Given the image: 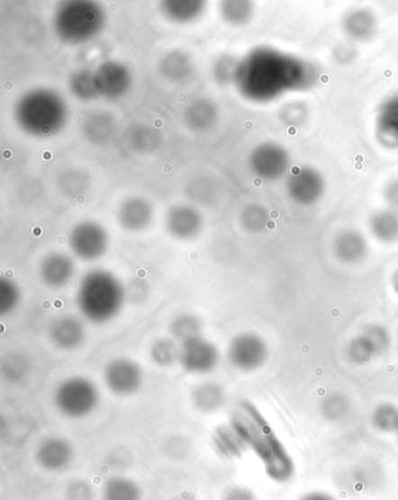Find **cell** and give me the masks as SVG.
Returning a JSON list of instances; mask_svg holds the SVG:
<instances>
[{
    "instance_id": "6da1fadb",
    "label": "cell",
    "mask_w": 398,
    "mask_h": 500,
    "mask_svg": "<svg viewBox=\"0 0 398 500\" xmlns=\"http://www.w3.org/2000/svg\"><path fill=\"white\" fill-rule=\"evenodd\" d=\"M319 77L313 62L271 47H258L239 62L235 84L247 100L267 104L284 94L313 88Z\"/></svg>"
},
{
    "instance_id": "7a4b0ae2",
    "label": "cell",
    "mask_w": 398,
    "mask_h": 500,
    "mask_svg": "<svg viewBox=\"0 0 398 500\" xmlns=\"http://www.w3.org/2000/svg\"><path fill=\"white\" fill-rule=\"evenodd\" d=\"M231 424L261 460L267 477L277 484L289 483L294 478V459L256 405L244 401L231 417Z\"/></svg>"
},
{
    "instance_id": "3957f363",
    "label": "cell",
    "mask_w": 398,
    "mask_h": 500,
    "mask_svg": "<svg viewBox=\"0 0 398 500\" xmlns=\"http://www.w3.org/2000/svg\"><path fill=\"white\" fill-rule=\"evenodd\" d=\"M124 302V286L110 271H89L81 279L77 305L82 316L94 324L113 321L123 309Z\"/></svg>"
},
{
    "instance_id": "277c9868",
    "label": "cell",
    "mask_w": 398,
    "mask_h": 500,
    "mask_svg": "<svg viewBox=\"0 0 398 500\" xmlns=\"http://www.w3.org/2000/svg\"><path fill=\"white\" fill-rule=\"evenodd\" d=\"M66 109L57 94L46 89L33 90L18 101L15 120L30 135L50 136L65 124Z\"/></svg>"
},
{
    "instance_id": "5b68a950",
    "label": "cell",
    "mask_w": 398,
    "mask_h": 500,
    "mask_svg": "<svg viewBox=\"0 0 398 500\" xmlns=\"http://www.w3.org/2000/svg\"><path fill=\"white\" fill-rule=\"evenodd\" d=\"M104 25V12L96 3H65L55 14V31L59 37L73 45L94 38Z\"/></svg>"
},
{
    "instance_id": "8992f818",
    "label": "cell",
    "mask_w": 398,
    "mask_h": 500,
    "mask_svg": "<svg viewBox=\"0 0 398 500\" xmlns=\"http://www.w3.org/2000/svg\"><path fill=\"white\" fill-rule=\"evenodd\" d=\"M58 411L68 419L89 416L100 404V391L92 380L85 377H70L63 380L54 392Z\"/></svg>"
},
{
    "instance_id": "52a82bcc",
    "label": "cell",
    "mask_w": 398,
    "mask_h": 500,
    "mask_svg": "<svg viewBox=\"0 0 398 500\" xmlns=\"http://www.w3.org/2000/svg\"><path fill=\"white\" fill-rule=\"evenodd\" d=\"M227 354L232 368L250 373L263 368L269 357V349L259 334L242 332L232 338Z\"/></svg>"
},
{
    "instance_id": "ba28073f",
    "label": "cell",
    "mask_w": 398,
    "mask_h": 500,
    "mask_svg": "<svg viewBox=\"0 0 398 500\" xmlns=\"http://www.w3.org/2000/svg\"><path fill=\"white\" fill-rule=\"evenodd\" d=\"M69 247L77 258L84 261H96L105 254L109 236L101 224L84 222L77 224L69 234Z\"/></svg>"
},
{
    "instance_id": "9c48e42d",
    "label": "cell",
    "mask_w": 398,
    "mask_h": 500,
    "mask_svg": "<svg viewBox=\"0 0 398 500\" xmlns=\"http://www.w3.org/2000/svg\"><path fill=\"white\" fill-rule=\"evenodd\" d=\"M106 388L117 396H130L140 392L144 383V373L136 361L129 358H116L106 364L104 371Z\"/></svg>"
},
{
    "instance_id": "30bf717a",
    "label": "cell",
    "mask_w": 398,
    "mask_h": 500,
    "mask_svg": "<svg viewBox=\"0 0 398 500\" xmlns=\"http://www.w3.org/2000/svg\"><path fill=\"white\" fill-rule=\"evenodd\" d=\"M325 186L324 177L312 167H295L287 175V195L302 206L318 203L324 195Z\"/></svg>"
},
{
    "instance_id": "8fae6325",
    "label": "cell",
    "mask_w": 398,
    "mask_h": 500,
    "mask_svg": "<svg viewBox=\"0 0 398 500\" xmlns=\"http://www.w3.org/2000/svg\"><path fill=\"white\" fill-rule=\"evenodd\" d=\"M219 349L204 337H195L181 344L179 364L185 372L204 376L218 368Z\"/></svg>"
},
{
    "instance_id": "7c38bea8",
    "label": "cell",
    "mask_w": 398,
    "mask_h": 500,
    "mask_svg": "<svg viewBox=\"0 0 398 500\" xmlns=\"http://www.w3.org/2000/svg\"><path fill=\"white\" fill-rule=\"evenodd\" d=\"M250 168L258 178L267 181L281 179L290 172V156L277 143H263L250 155Z\"/></svg>"
},
{
    "instance_id": "4fadbf2b",
    "label": "cell",
    "mask_w": 398,
    "mask_h": 500,
    "mask_svg": "<svg viewBox=\"0 0 398 500\" xmlns=\"http://www.w3.org/2000/svg\"><path fill=\"white\" fill-rule=\"evenodd\" d=\"M74 448L68 440L53 436L43 440L35 451L38 466L49 472H60L70 466Z\"/></svg>"
},
{
    "instance_id": "5bb4252c",
    "label": "cell",
    "mask_w": 398,
    "mask_h": 500,
    "mask_svg": "<svg viewBox=\"0 0 398 500\" xmlns=\"http://www.w3.org/2000/svg\"><path fill=\"white\" fill-rule=\"evenodd\" d=\"M94 77L98 94L110 100L123 96L131 86V74L123 65L113 61L102 65Z\"/></svg>"
},
{
    "instance_id": "9a60e30c",
    "label": "cell",
    "mask_w": 398,
    "mask_h": 500,
    "mask_svg": "<svg viewBox=\"0 0 398 500\" xmlns=\"http://www.w3.org/2000/svg\"><path fill=\"white\" fill-rule=\"evenodd\" d=\"M49 336L55 348L62 351H73L84 345L86 332L84 323L77 317L65 314L55 318L50 325Z\"/></svg>"
},
{
    "instance_id": "2e32d148",
    "label": "cell",
    "mask_w": 398,
    "mask_h": 500,
    "mask_svg": "<svg viewBox=\"0 0 398 500\" xmlns=\"http://www.w3.org/2000/svg\"><path fill=\"white\" fill-rule=\"evenodd\" d=\"M165 223H167L168 233L173 238L186 241V240L194 239L200 234L204 220L195 208L179 205L167 212Z\"/></svg>"
},
{
    "instance_id": "e0dca14e",
    "label": "cell",
    "mask_w": 398,
    "mask_h": 500,
    "mask_svg": "<svg viewBox=\"0 0 398 500\" xmlns=\"http://www.w3.org/2000/svg\"><path fill=\"white\" fill-rule=\"evenodd\" d=\"M377 143L388 150L398 149V94L378 107L375 118Z\"/></svg>"
},
{
    "instance_id": "ac0fdd59",
    "label": "cell",
    "mask_w": 398,
    "mask_h": 500,
    "mask_svg": "<svg viewBox=\"0 0 398 500\" xmlns=\"http://www.w3.org/2000/svg\"><path fill=\"white\" fill-rule=\"evenodd\" d=\"M118 223L129 232H140L148 228L153 220V207L149 200L131 196L124 200L117 214Z\"/></svg>"
},
{
    "instance_id": "d6986e66",
    "label": "cell",
    "mask_w": 398,
    "mask_h": 500,
    "mask_svg": "<svg viewBox=\"0 0 398 500\" xmlns=\"http://www.w3.org/2000/svg\"><path fill=\"white\" fill-rule=\"evenodd\" d=\"M342 31L352 42H367L375 37L378 29L376 15L368 9L349 11L342 19Z\"/></svg>"
},
{
    "instance_id": "ffe728a7",
    "label": "cell",
    "mask_w": 398,
    "mask_h": 500,
    "mask_svg": "<svg viewBox=\"0 0 398 500\" xmlns=\"http://www.w3.org/2000/svg\"><path fill=\"white\" fill-rule=\"evenodd\" d=\"M75 273V263L70 256L63 253H52L42 259L41 277L42 282L52 289H59L68 285Z\"/></svg>"
},
{
    "instance_id": "44dd1931",
    "label": "cell",
    "mask_w": 398,
    "mask_h": 500,
    "mask_svg": "<svg viewBox=\"0 0 398 500\" xmlns=\"http://www.w3.org/2000/svg\"><path fill=\"white\" fill-rule=\"evenodd\" d=\"M368 242L364 234L356 230H346L334 241V254L346 265H357L368 254Z\"/></svg>"
},
{
    "instance_id": "7402d4cb",
    "label": "cell",
    "mask_w": 398,
    "mask_h": 500,
    "mask_svg": "<svg viewBox=\"0 0 398 500\" xmlns=\"http://www.w3.org/2000/svg\"><path fill=\"white\" fill-rule=\"evenodd\" d=\"M227 396L222 386L207 381L196 386L192 392V403L201 413H215L226 405Z\"/></svg>"
},
{
    "instance_id": "603a6c76",
    "label": "cell",
    "mask_w": 398,
    "mask_h": 500,
    "mask_svg": "<svg viewBox=\"0 0 398 500\" xmlns=\"http://www.w3.org/2000/svg\"><path fill=\"white\" fill-rule=\"evenodd\" d=\"M369 228L378 241L387 245L398 242V211L387 207L374 212L369 219Z\"/></svg>"
},
{
    "instance_id": "cb8c5ba5",
    "label": "cell",
    "mask_w": 398,
    "mask_h": 500,
    "mask_svg": "<svg viewBox=\"0 0 398 500\" xmlns=\"http://www.w3.org/2000/svg\"><path fill=\"white\" fill-rule=\"evenodd\" d=\"M101 500H143V491L136 480L113 476L102 486Z\"/></svg>"
},
{
    "instance_id": "d4e9b609",
    "label": "cell",
    "mask_w": 398,
    "mask_h": 500,
    "mask_svg": "<svg viewBox=\"0 0 398 500\" xmlns=\"http://www.w3.org/2000/svg\"><path fill=\"white\" fill-rule=\"evenodd\" d=\"M213 441L216 450L224 459L241 458L248 449L247 443L231 424L216 429Z\"/></svg>"
},
{
    "instance_id": "484cf974",
    "label": "cell",
    "mask_w": 398,
    "mask_h": 500,
    "mask_svg": "<svg viewBox=\"0 0 398 500\" xmlns=\"http://www.w3.org/2000/svg\"><path fill=\"white\" fill-rule=\"evenodd\" d=\"M216 116H218V112H216L215 105L207 98H203V100L195 101L186 110L185 117H186V124L189 129L194 130V132H206L215 123Z\"/></svg>"
},
{
    "instance_id": "4316f807",
    "label": "cell",
    "mask_w": 398,
    "mask_h": 500,
    "mask_svg": "<svg viewBox=\"0 0 398 500\" xmlns=\"http://www.w3.org/2000/svg\"><path fill=\"white\" fill-rule=\"evenodd\" d=\"M86 139L95 144H104L112 139L115 132V121L113 117L105 113L93 114L88 117L84 125Z\"/></svg>"
},
{
    "instance_id": "83f0119b",
    "label": "cell",
    "mask_w": 398,
    "mask_h": 500,
    "mask_svg": "<svg viewBox=\"0 0 398 500\" xmlns=\"http://www.w3.org/2000/svg\"><path fill=\"white\" fill-rule=\"evenodd\" d=\"M160 73L169 81H183L192 73V62L187 54L176 50L163 59L160 64Z\"/></svg>"
},
{
    "instance_id": "f1b7e54d",
    "label": "cell",
    "mask_w": 398,
    "mask_h": 500,
    "mask_svg": "<svg viewBox=\"0 0 398 500\" xmlns=\"http://www.w3.org/2000/svg\"><path fill=\"white\" fill-rule=\"evenodd\" d=\"M181 346L173 338H159L151 346L149 357L159 368H171L180 359Z\"/></svg>"
},
{
    "instance_id": "f546056e",
    "label": "cell",
    "mask_w": 398,
    "mask_h": 500,
    "mask_svg": "<svg viewBox=\"0 0 398 500\" xmlns=\"http://www.w3.org/2000/svg\"><path fill=\"white\" fill-rule=\"evenodd\" d=\"M201 330H203V322L192 314H179L169 324V332L173 340L181 341V344L201 336Z\"/></svg>"
},
{
    "instance_id": "4dcf8cb0",
    "label": "cell",
    "mask_w": 398,
    "mask_h": 500,
    "mask_svg": "<svg viewBox=\"0 0 398 500\" xmlns=\"http://www.w3.org/2000/svg\"><path fill=\"white\" fill-rule=\"evenodd\" d=\"M373 427L384 434H396L398 431V405L384 403L377 405L372 414Z\"/></svg>"
},
{
    "instance_id": "1f68e13d",
    "label": "cell",
    "mask_w": 398,
    "mask_h": 500,
    "mask_svg": "<svg viewBox=\"0 0 398 500\" xmlns=\"http://www.w3.org/2000/svg\"><path fill=\"white\" fill-rule=\"evenodd\" d=\"M164 14L176 23H186L198 17L204 7V2H165Z\"/></svg>"
},
{
    "instance_id": "d6a6232c",
    "label": "cell",
    "mask_w": 398,
    "mask_h": 500,
    "mask_svg": "<svg viewBox=\"0 0 398 500\" xmlns=\"http://www.w3.org/2000/svg\"><path fill=\"white\" fill-rule=\"evenodd\" d=\"M221 5L224 21L231 25L241 26L249 23L254 14V5L250 2H226Z\"/></svg>"
},
{
    "instance_id": "836d02e7",
    "label": "cell",
    "mask_w": 398,
    "mask_h": 500,
    "mask_svg": "<svg viewBox=\"0 0 398 500\" xmlns=\"http://www.w3.org/2000/svg\"><path fill=\"white\" fill-rule=\"evenodd\" d=\"M346 353L348 359L357 365L368 364L374 358L377 357L367 338L361 333L349 341L346 348Z\"/></svg>"
},
{
    "instance_id": "e575fe53",
    "label": "cell",
    "mask_w": 398,
    "mask_h": 500,
    "mask_svg": "<svg viewBox=\"0 0 398 500\" xmlns=\"http://www.w3.org/2000/svg\"><path fill=\"white\" fill-rule=\"evenodd\" d=\"M70 88H72L74 95L82 101H92L100 95L96 85H95L94 74L88 70L74 74L70 78Z\"/></svg>"
},
{
    "instance_id": "d590c367",
    "label": "cell",
    "mask_w": 398,
    "mask_h": 500,
    "mask_svg": "<svg viewBox=\"0 0 398 500\" xmlns=\"http://www.w3.org/2000/svg\"><path fill=\"white\" fill-rule=\"evenodd\" d=\"M370 345L373 346L377 357L384 356L392 348V336L389 330L381 324H368L362 330Z\"/></svg>"
},
{
    "instance_id": "8d00e7d4",
    "label": "cell",
    "mask_w": 398,
    "mask_h": 500,
    "mask_svg": "<svg viewBox=\"0 0 398 500\" xmlns=\"http://www.w3.org/2000/svg\"><path fill=\"white\" fill-rule=\"evenodd\" d=\"M3 374L10 381H22L30 371V360L19 352L7 354L3 360Z\"/></svg>"
},
{
    "instance_id": "74e56055",
    "label": "cell",
    "mask_w": 398,
    "mask_h": 500,
    "mask_svg": "<svg viewBox=\"0 0 398 500\" xmlns=\"http://www.w3.org/2000/svg\"><path fill=\"white\" fill-rule=\"evenodd\" d=\"M241 224L244 230L250 233H258L267 227L269 223V214L259 205H249L244 208L241 214Z\"/></svg>"
},
{
    "instance_id": "f35d334b",
    "label": "cell",
    "mask_w": 398,
    "mask_h": 500,
    "mask_svg": "<svg viewBox=\"0 0 398 500\" xmlns=\"http://www.w3.org/2000/svg\"><path fill=\"white\" fill-rule=\"evenodd\" d=\"M21 289L12 279H0V314L5 316L14 313L21 305Z\"/></svg>"
},
{
    "instance_id": "ab89813d",
    "label": "cell",
    "mask_w": 398,
    "mask_h": 500,
    "mask_svg": "<svg viewBox=\"0 0 398 500\" xmlns=\"http://www.w3.org/2000/svg\"><path fill=\"white\" fill-rule=\"evenodd\" d=\"M130 143L138 152H151L159 145L160 135H158V132L151 127L140 125L132 130L131 135H130Z\"/></svg>"
},
{
    "instance_id": "60d3db41",
    "label": "cell",
    "mask_w": 398,
    "mask_h": 500,
    "mask_svg": "<svg viewBox=\"0 0 398 500\" xmlns=\"http://www.w3.org/2000/svg\"><path fill=\"white\" fill-rule=\"evenodd\" d=\"M309 116V109H307L304 102L294 101L282 109L281 118L290 128H301L305 123Z\"/></svg>"
},
{
    "instance_id": "b9f144b4",
    "label": "cell",
    "mask_w": 398,
    "mask_h": 500,
    "mask_svg": "<svg viewBox=\"0 0 398 500\" xmlns=\"http://www.w3.org/2000/svg\"><path fill=\"white\" fill-rule=\"evenodd\" d=\"M238 62L235 59L230 57V55H223L220 59L218 64L215 67V77L218 78L219 82L222 84H228V82H235L236 73H238Z\"/></svg>"
},
{
    "instance_id": "7bdbcfd3",
    "label": "cell",
    "mask_w": 398,
    "mask_h": 500,
    "mask_svg": "<svg viewBox=\"0 0 398 500\" xmlns=\"http://www.w3.org/2000/svg\"><path fill=\"white\" fill-rule=\"evenodd\" d=\"M66 498L67 500H93L94 492L88 483L84 480H77L67 487Z\"/></svg>"
},
{
    "instance_id": "ee69618b",
    "label": "cell",
    "mask_w": 398,
    "mask_h": 500,
    "mask_svg": "<svg viewBox=\"0 0 398 500\" xmlns=\"http://www.w3.org/2000/svg\"><path fill=\"white\" fill-rule=\"evenodd\" d=\"M84 184H86L85 181L75 172L65 173L60 180L62 191L69 196L80 195V192L84 190Z\"/></svg>"
},
{
    "instance_id": "f6af8a7d",
    "label": "cell",
    "mask_w": 398,
    "mask_h": 500,
    "mask_svg": "<svg viewBox=\"0 0 398 500\" xmlns=\"http://www.w3.org/2000/svg\"><path fill=\"white\" fill-rule=\"evenodd\" d=\"M357 55V47L353 45L352 41L339 43L333 50V57L340 65L352 64Z\"/></svg>"
},
{
    "instance_id": "bcb514c9",
    "label": "cell",
    "mask_w": 398,
    "mask_h": 500,
    "mask_svg": "<svg viewBox=\"0 0 398 500\" xmlns=\"http://www.w3.org/2000/svg\"><path fill=\"white\" fill-rule=\"evenodd\" d=\"M385 204L392 210L398 211V178L390 180L384 188Z\"/></svg>"
},
{
    "instance_id": "7dc6e473",
    "label": "cell",
    "mask_w": 398,
    "mask_h": 500,
    "mask_svg": "<svg viewBox=\"0 0 398 500\" xmlns=\"http://www.w3.org/2000/svg\"><path fill=\"white\" fill-rule=\"evenodd\" d=\"M223 500H258L255 492L246 486H234L226 492Z\"/></svg>"
},
{
    "instance_id": "c3c4849f",
    "label": "cell",
    "mask_w": 398,
    "mask_h": 500,
    "mask_svg": "<svg viewBox=\"0 0 398 500\" xmlns=\"http://www.w3.org/2000/svg\"><path fill=\"white\" fill-rule=\"evenodd\" d=\"M298 500H337L332 495L325 491H310L303 495Z\"/></svg>"
},
{
    "instance_id": "681fc988",
    "label": "cell",
    "mask_w": 398,
    "mask_h": 500,
    "mask_svg": "<svg viewBox=\"0 0 398 500\" xmlns=\"http://www.w3.org/2000/svg\"><path fill=\"white\" fill-rule=\"evenodd\" d=\"M392 285L393 287V291H395V293L398 295V269L395 271V273L393 274Z\"/></svg>"
},
{
    "instance_id": "f907efd6",
    "label": "cell",
    "mask_w": 398,
    "mask_h": 500,
    "mask_svg": "<svg viewBox=\"0 0 398 500\" xmlns=\"http://www.w3.org/2000/svg\"><path fill=\"white\" fill-rule=\"evenodd\" d=\"M180 500H195V499H192V498H184V499H180Z\"/></svg>"
},
{
    "instance_id": "816d5d0a",
    "label": "cell",
    "mask_w": 398,
    "mask_h": 500,
    "mask_svg": "<svg viewBox=\"0 0 398 500\" xmlns=\"http://www.w3.org/2000/svg\"><path fill=\"white\" fill-rule=\"evenodd\" d=\"M396 345H397V350H398V332H397Z\"/></svg>"
},
{
    "instance_id": "f5cc1de1",
    "label": "cell",
    "mask_w": 398,
    "mask_h": 500,
    "mask_svg": "<svg viewBox=\"0 0 398 500\" xmlns=\"http://www.w3.org/2000/svg\"><path fill=\"white\" fill-rule=\"evenodd\" d=\"M396 436H397V440H398V431L396 432Z\"/></svg>"
}]
</instances>
